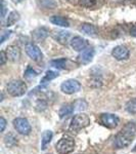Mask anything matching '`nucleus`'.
<instances>
[{
  "label": "nucleus",
  "mask_w": 136,
  "mask_h": 154,
  "mask_svg": "<svg viewBox=\"0 0 136 154\" xmlns=\"http://www.w3.org/2000/svg\"><path fill=\"white\" fill-rule=\"evenodd\" d=\"M6 91L12 97H21L26 94L27 91V84L23 80L14 79L8 82L6 86Z\"/></svg>",
  "instance_id": "4"
},
{
  "label": "nucleus",
  "mask_w": 136,
  "mask_h": 154,
  "mask_svg": "<svg viewBox=\"0 0 136 154\" xmlns=\"http://www.w3.org/2000/svg\"><path fill=\"white\" fill-rule=\"evenodd\" d=\"M99 122L108 128H115L118 126L119 122H120V119H119V117L116 114L102 113L99 116Z\"/></svg>",
  "instance_id": "6"
},
{
  "label": "nucleus",
  "mask_w": 136,
  "mask_h": 154,
  "mask_svg": "<svg viewBox=\"0 0 136 154\" xmlns=\"http://www.w3.org/2000/svg\"><path fill=\"white\" fill-rule=\"evenodd\" d=\"M50 22L53 25H56V26H59V27H64V28L70 27V23H69L68 20L61 16H52L50 18Z\"/></svg>",
  "instance_id": "17"
},
{
  "label": "nucleus",
  "mask_w": 136,
  "mask_h": 154,
  "mask_svg": "<svg viewBox=\"0 0 136 154\" xmlns=\"http://www.w3.org/2000/svg\"><path fill=\"white\" fill-rule=\"evenodd\" d=\"M53 134L51 131H45L42 134V140H41V149L45 150L47 148V146L50 144L51 140H52Z\"/></svg>",
  "instance_id": "18"
},
{
  "label": "nucleus",
  "mask_w": 136,
  "mask_h": 154,
  "mask_svg": "<svg viewBox=\"0 0 136 154\" xmlns=\"http://www.w3.org/2000/svg\"><path fill=\"white\" fill-rule=\"evenodd\" d=\"M12 32L10 31V30H5V31H3L1 33V39H0V43H4L5 42L6 39H8L9 37H10Z\"/></svg>",
  "instance_id": "27"
},
{
  "label": "nucleus",
  "mask_w": 136,
  "mask_h": 154,
  "mask_svg": "<svg viewBox=\"0 0 136 154\" xmlns=\"http://www.w3.org/2000/svg\"><path fill=\"white\" fill-rule=\"evenodd\" d=\"M6 54L9 61L16 62L21 58V49L16 45H10L6 49Z\"/></svg>",
  "instance_id": "14"
},
{
  "label": "nucleus",
  "mask_w": 136,
  "mask_h": 154,
  "mask_svg": "<svg viewBox=\"0 0 136 154\" xmlns=\"http://www.w3.org/2000/svg\"><path fill=\"white\" fill-rule=\"evenodd\" d=\"M81 89V84L76 79H68L64 81L61 85V91L67 95H73V94L78 93Z\"/></svg>",
  "instance_id": "7"
},
{
  "label": "nucleus",
  "mask_w": 136,
  "mask_h": 154,
  "mask_svg": "<svg viewBox=\"0 0 136 154\" xmlns=\"http://www.w3.org/2000/svg\"><path fill=\"white\" fill-rule=\"evenodd\" d=\"M112 56L117 60V61H125V60H127L129 58L130 51L128 49V48H126L125 45H117L116 48H113Z\"/></svg>",
  "instance_id": "8"
},
{
  "label": "nucleus",
  "mask_w": 136,
  "mask_h": 154,
  "mask_svg": "<svg viewBox=\"0 0 136 154\" xmlns=\"http://www.w3.org/2000/svg\"><path fill=\"white\" fill-rule=\"evenodd\" d=\"M4 142H5L7 147H13V146H16L18 144V139L12 135V134H8L4 138Z\"/></svg>",
  "instance_id": "23"
},
{
  "label": "nucleus",
  "mask_w": 136,
  "mask_h": 154,
  "mask_svg": "<svg viewBox=\"0 0 136 154\" xmlns=\"http://www.w3.org/2000/svg\"><path fill=\"white\" fill-rule=\"evenodd\" d=\"M81 32H83L84 34L91 37H96L98 35V29L97 27H95L94 25L91 24H83L81 26Z\"/></svg>",
  "instance_id": "15"
},
{
  "label": "nucleus",
  "mask_w": 136,
  "mask_h": 154,
  "mask_svg": "<svg viewBox=\"0 0 136 154\" xmlns=\"http://www.w3.org/2000/svg\"><path fill=\"white\" fill-rule=\"evenodd\" d=\"M136 134V125L134 122H128L124 125L118 133V135L115 138V146L119 149L126 148L130 145L133 141Z\"/></svg>",
  "instance_id": "1"
},
{
  "label": "nucleus",
  "mask_w": 136,
  "mask_h": 154,
  "mask_svg": "<svg viewBox=\"0 0 136 154\" xmlns=\"http://www.w3.org/2000/svg\"><path fill=\"white\" fill-rule=\"evenodd\" d=\"M79 5L86 8H90V7L94 6L96 4V0H78Z\"/></svg>",
  "instance_id": "24"
},
{
  "label": "nucleus",
  "mask_w": 136,
  "mask_h": 154,
  "mask_svg": "<svg viewBox=\"0 0 136 154\" xmlns=\"http://www.w3.org/2000/svg\"><path fill=\"white\" fill-rule=\"evenodd\" d=\"M0 58H1V65L3 66L4 64L6 63V60H8V58H7V54H6V51H1V53H0Z\"/></svg>",
  "instance_id": "28"
},
{
  "label": "nucleus",
  "mask_w": 136,
  "mask_h": 154,
  "mask_svg": "<svg viewBox=\"0 0 136 154\" xmlns=\"http://www.w3.org/2000/svg\"><path fill=\"white\" fill-rule=\"evenodd\" d=\"M37 75H38L37 72L34 70V69H32L31 67H28L24 74L25 78H27V79H32V78H34V77H36Z\"/></svg>",
  "instance_id": "25"
},
{
  "label": "nucleus",
  "mask_w": 136,
  "mask_h": 154,
  "mask_svg": "<svg viewBox=\"0 0 136 154\" xmlns=\"http://www.w3.org/2000/svg\"><path fill=\"white\" fill-rule=\"evenodd\" d=\"M132 151H133V152H136V146H135V147H134V149H133Z\"/></svg>",
  "instance_id": "32"
},
{
  "label": "nucleus",
  "mask_w": 136,
  "mask_h": 154,
  "mask_svg": "<svg viewBox=\"0 0 136 154\" xmlns=\"http://www.w3.org/2000/svg\"><path fill=\"white\" fill-rule=\"evenodd\" d=\"M19 20V14L18 11H11L10 14H8V18H7V21H6V27H10V26H13L14 24L16 23Z\"/></svg>",
  "instance_id": "19"
},
{
  "label": "nucleus",
  "mask_w": 136,
  "mask_h": 154,
  "mask_svg": "<svg viewBox=\"0 0 136 154\" xmlns=\"http://www.w3.org/2000/svg\"><path fill=\"white\" fill-rule=\"evenodd\" d=\"M66 64H67V59L65 58H61V59H55V60H52L50 62V65L54 67L56 69H65L66 68Z\"/></svg>",
  "instance_id": "21"
},
{
  "label": "nucleus",
  "mask_w": 136,
  "mask_h": 154,
  "mask_svg": "<svg viewBox=\"0 0 136 154\" xmlns=\"http://www.w3.org/2000/svg\"><path fill=\"white\" fill-rule=\"evenodd\" d=\"M74 107H77L76 109H78V110H85L87 108V103L84 100H79L74 103Z\"/></svg>",
  "instance_id": "26"
},
{
  "label": "nucleus",
  "mask_w": 136,
  "mask_h": 154,
  "mask_svg": "<svg viewBox=\"0 0 136 154\" xmlns=\"http://www.w3.org/2000/svg\"><path fill=\"white\" fill-rule=\"evenodd\" d=\"M130 35L133 37H136V25H133L130 29Z\"/></svg>",
  "instance_id": "31"
},
{
  "label": "nucleus",
  "mask_w": 136,
  "mask_h": 154,
  "mask_svg": "<svg viewBox=\"0 0 136 154\" xmlns=\"http://www.w3.org/2000/svg\"><path fill=\"white\" fill-rule=\"evenodd\" d=\"M0 125H1V128H0V131H4V130H5V126H6V120L3 117L0 118Z\"/></svg>",
  "instance_id": "29"
},
{
  "label": "nucleus",
  "mask_w": 136,
  "mask_h": 154,
  "mask_svg": "<svg viewBox=\"0 0 136 154\" xmlns=\"http://www.w3.org/2000/svg\"><path fill=\"white\" fill-rule=\"evenodd\" d=\"M71 46L74 51H82L86 48H88V42L86 39L82 38L81 36H75L71 39L70 41Z\"/></svg>",
  "instance_id": "12"
},
{
  "label": "nucleus",
  "mask_w": 136,
  "mask_h": 154,
  "mask_svg": "<svg viewBox=\"0 0 136 154\" xmlns=\"http://www.w3.org/2000/svg\"><path fill=\"white\" fill-rule=\"evenodd\" d=\"M56 77H58V73L55 71H51L49 70L45 73V75L43 76V78L41 79V84H45L49 82V81L53 80V79H55Z\"/></svg>",
  "instance_id": "20"
},
{
  "label": "nucleus",
  "mask_w": 136,
  "mask_h": 154,
  "mask_svg": "<svg viewBox=\"0 0 136 154\" xmlns=\"http://www.w3.org/2000/svg\"><path fill=\"white\" fill-rule=\"evenodd\" d=\"M5 14H6V7H5V3L2 0V14H1V18L4 19L5 18Z\"/></svg>",
  "instance_id": "30"
},
{
  "label": "nucleus",
  "mask_w": 136,
  "mask_h": 154,
  "mask_svg": "<svg viewBox=\"0 0 136 154\" xmlns=\"http://www.w3.org/2000/svg\"><path fill=\"white\" fill-rule=\"evenodd\" d=\"M50 35L54 40L58 41V43L63 44V45H67L69 41V38H70V32L65 31V30H58V31L53 30Z\"/></svg>",
  "instance_id": "11"
},
{
  "label": "nucleus",
  "mask_w": 136,
  "mask_h": 154,
  "mask_svg": "<svg viewBox=\"0 0 136 154\" xmlns=\"http://www.w3.org/2000/svg\"><path fill=\"white\" fill-rule=\"evenodd\" d=\"M74 110H75V108H74V104L73 105H72V104H66V105H64L61 109H59V111H58L59 118L64 119V118L69 117V116L73 114Z\"/></svg>",
  "instance_id": "16"
},
{
  "label": "nucleus",
  "mask_w": 136,
  "mask_h": 154,
  "mask_svg": "<svg viewBox=\"0 0 136 154\" xmlns=\"http://www.w3.org/2000/svg\"><path fill=\"white\" fill-rule=\"evenodd\" d=\"M25 49H26L27 54H28L33 61H40L42 59V53H41L40 48H39L35 43L30 42V43H28L26 45Z\"/></svg>",
  "instance_id": "9"
},
{
  "label": "nucleus",
  "mask_w": 136,
  "mask_h": 154,
  "mask_svg": "<svg viewBox=\"0 0 136 154\" xmlns=\"http://www.w3.org/2000/svg\"><path fill=\"white\" fill-rule=\"evenodd\" d=\"M13 126L19 135L28 136L31 134L32 128H31V125H30L28 119H26V118H23V117L16 118L13 120Z\"/></svg>",
  "instance_id": "5"
},
{
  "label": "nucleus",
  "mask_w": 136,
  "mask_h": 154,
  "mask_svg": "<svg viewBox=\"0 0 136 154\" xmlns=\"http://www.w3.org/2000/svg\"><path fill=\"white\" fill-rule=\"evenodd\" d=\"M93 57H94V49H93V48H86L84 51H81L80 54L78 56L77 61L79 64L86 65V64L90 63V62L92 61Z\"/></svg>",
  "instance_id": "10"
},
{
  "label": "nucleus",
  "mask_w": 136,
  "mask_h": 154,
  "mask_svg": "<svg viewBox=\"0 0 136 154\" xmlns=\"http://www.w3.org/2000/svg\"><path fill=\"white\" fill-rule=\"evenodd\" d=\"M89 125H90V118H89L87 114L79 113L74 116V118L72 119L69 130L71 131H79L85 128Z\"/></svg>",
  "instance_id": "3"
},
{
  "label": "nucleus",
  "mask_w": 136,
  "mask_h": 154,
  "mask_svg": "<svg viewBox=\"0 0 136 154\" xmlns=\"http://www.w3.org/2000/svg\"><path fill=\"white\" fill-rule=\"evenodd\" d=\"M125 109L128 113L136 114V98L131 99L130 101H128L127 103H126Z\"/></svg>",
  "instance_id": "22"
},
{
  "label": "nucleus",
  "mask_w": 136,
  "mask_h": 154,
  "mask_svg": "<svg viewBox=\"0 0 136 154\" xmlns=\"http://www.w3.org/2000/svg\"><path fill=\"white\" fill-rule=\"evenodd\" d=\"M75 149V141L70 136H64L56 143L55 150L58 154H69Z\"/></svg>",
  "instance_id": "2"
},
{
  "label": "nucleus",
  "mask_w": 136,
  "mask_h": 154,
  "mask_svg": "<svg viewBox=\"0 0 136 154\" xmlns=\"http://www.w3.org/2000/svg\"><path fill=\"white\" fill-rule=\"evenodd\" d=\"M49 31L44 27H41V28H37L32 32V37H33L34 41L36 42H42L46 39V37L48 36Z\"/></svg>",
  "instance_id": "13"
}]
</instances>
